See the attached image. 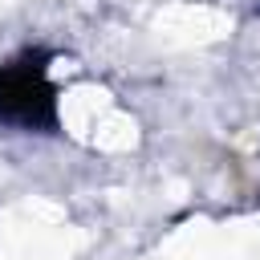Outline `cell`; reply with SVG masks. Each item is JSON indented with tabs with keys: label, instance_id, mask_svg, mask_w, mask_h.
<instances>
[{
	"label": "cell",
	"instance_id": "6da1fadb",
	"mask_svg": "<svg viewBox=\"0 0 260 260\" xmlns=\"http://www.w3.org/2000/svg\"><path fill=\"white\" fill-rule=\"evenodd\" d=\"M0 122L20 130H53L57 126V89L41 57L24 53L0 65Z\"/></svg>",
	"mask_w": 260,
	"mask_h": 260
}]
</instances>
